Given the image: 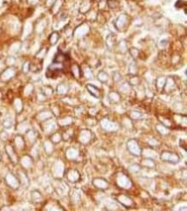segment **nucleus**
I'll return each instance as SVG.
<instances>
[{"label":"nucleus","instance_id":"obj_18","mask_svg":"<svg viewBox=\"0 0 187 211\" xmlns=\"http://www.w3.org/2000/svg\"><path fill=\"white\" fill-rule=\"evenodd\" d=\"M14 74H15L14 69H13V68H9V69L5 70V71L3 73L1 78H2V79H4V80H9V79H11V78L14 76Z\"/></svg>","mask_w":187,"mask_h":211},{"label":"nucleus","instance_id":"obj_25","mask_svg":"<svg viewBox=\"0 0 187 211\" xmlns=\"http://www.w3.org/2000/svg\"><path fill=\"white\" fill-rule=\"evenodd\" d=\"M68 91V86L66 85V84H60L57 87V92L59 94H66Z\"/></svg>","mask_w":187,"mask_h":211},{"label":"nucleus","instance_id":"obj_13","mask_svg":"<svg viewBox=\"0 0 187 211\" xmlns=\"http://www.w3.org/2000/svg\"><path fill=\"white\" fill-rule=\"evenodd\" d=\"M20 163L22 165V166L25 169L27 168H29L32 165H33V159L29 155H24L22 157L21 160H20Z\"/></svg>","mask_w":187,"mask_h":211},{"label":"nucleus","instance_id":"obj_38","mask_svg":"<svg viewBox=\"0 0 187 211\" xmlns=\"http://www.w3.org/2000/svg\"><path fill=\"white\" fill-rule=\"evenodd\" d=\"M160 120L161 121L162 124H163L164 126H166L167 128H168V127H171V126H172V122H171L170 119H168V118L162 117V118H160Z\"/></svg>","mask_w":187,"mask_h":211},{"label":"nucleus","instance_id":"obj_20","mask_svg":"<svg viewBox=\"0 0 187 211\" xmlns=\"http://www.w3.org/2000/svg\"><path fill=\"white\" fill-rule=\"evenodd\" d=\"M43 145H44V149L48 154H51L54 152V147L50 140H46Z\"/></svg>","mask_w":187,"mask_h":211},{"label":"nucleus","instance_id":"obj_45","mask_svg":"<svg viewBox=\"0 0 187 211\" xmlns=\"http://www.w3.org/2000/svg\"><path fill=\"white\" fill-rule=\"evenodd\" d=\"M0 139L2 140H6L8 139V134L6 132H4V131H2L0 133Z\"/></svg>","mask_w":187,"mask_h":211},{"label":"nucleus","instance_id":"obj_40","mask_svg":"<svg viewBox=\"0 0 187 211\" xmlns=\"http://www.w3.org/2000/svg\"><path fill=\"white\" fill-rule=\"evenodd\" d=\"M18 129L20 132H26L28 130V125L26 124V122H22L20 125H18Z\"/></svg>","mask_w":187,"mask_h":211},{"label":"nucleus","instance_id":"obj_8","mask_svg":"<svg viewBox=\"0 0 187 211\" xmlns=\"http://www.w3.org/2000/svg\"><path fill=\"white\" fill-rule=\"evenodd\" d=\"M67 180L71 183H76L80 179V174L79 172L75 170V169H71L67 173Z\"/></svg>","mask_w":187,"mask_h":211},{"label":"nucleus","instance_id":"obj_1","mask_svg":"<svg viewBox=\"0 0 187 211\" xmlns=\"http://www.w3.org/2000/svg\"><path fill=\"white\" fill-rule=\"evenodd\" d=\"M116 184L122 189H130L132 186V182L130 177L124 173H118L116 177Z\"/></svg>","mask_w":187,"mask_h":211},{"label":"nucleus","instance_id":"obj_21","mask_svg":"<svg viewBox=\"0 0 187 211\" xmlns=\"http://www.w3.org/2000/svg\"><path fill=\"white\" fill-rule=\"evenodd\" d=\"M26 136H27V139L29 140V141L31 142V143H34L36 140V134L35 133V131H33V130H27L26 131Z\"/></svg>","mask_w":187,"mask_h":211},{"label":"nucleus","instance_id":"obj_5","mask_svg":"<svg viewBox=\"0 0 187 211\" xmlns=\"http://www.w3.org/2000/svg\"><path fill=\"white\" fill-rule=\"evenodd\" d=\"M92 138V133L90 130H87V129L81 130V132L79 133V135H78V140L82 144L89 143L91 141Z\"/></svg>","mask_w":187,"mask_h":211},{"label":"nucleus","instance_id":"obj_27","mask_svg":"<svg viewBox=\"0 0 187 211\" xmlns=\"http://www.w3.org/2000/svg\"><path fill=\"white\" fill-rule=\"evenodd\" d=\"M31 198L34 202H41L42 199V196L38 191H34L31 193Z\"/></svg>","mask_w":187,"mask_h":211},{"label":"nucleus","instance_id":"obj_14","mask_svg":"<svg viewBox=\"0 0 187 211\" xmlns=\"http://www.w3.org/2000/svg\"><path fill=\"white\" fill-rule=\"evenodd\" d=\"M66 156L68 159L70 160H74L76 159L78 157V151L76 149V148H74V147H70L67 150L66 152Z\"/></svg>","mask_w":187,"mask_h":211},{"label":"nucleus","instance_id":"obj_35","mask_svg":"<svg viewBox=\"0 0 187 211\" xmlns=\"http://www.w3.org/2000/svg\"><path fill=\"white\" fill-rule=\"evenodd\" d=\"M47 208H48V209H47V210H55V208H57L59 210H62V209H60V207L56 203H55V202H52V203H48V205L47 206Z\"/></svg>","mask_w":187,"mask_h":211},{"label":"nucleus","instance_id":"obj_29","mask_svg":"<svg viewBox=\"0 0 187 211\" xmlns=\"http://www.w3.org/2000/svg\"><path fill=\"white\" fill-rule=\"evenodd\" d=\"M67 59V55L62 54V53H59L56 55V57L55 59V62H58V63H61L63 64V62H65Z\"/></svg>","mask_w":187,"mask_h":211},{"label":"nucleus","instance_id":"obj_24","mask_svg":"<svg viewBox=\"0 0 187 211\" xmlns=\"http://www.w3.org/2000/svg\"><path fill=\"white\" fill-rule=\"evenodd\" d=\"M71 199H72V202L74 203H76L78 202H79L80 200V192L77 190H74L73 191V194L71 195Z\"/></svg>","mask_w":187,"mask_h":211},{"label":"nucleus","instance_id":"obj_15","mask_svg":"<svg viewBox=\"0 0 187 211\" xmlns=\"http://www.w3.org/2000/svg\"><path fill=\"white\" fill-rule=\"evenodd\" d=\"M52 115H53V114H52L51 111L44 110V111L40 112V113L36 115V117H37V120H39V121H41V122H45V121H47V120H48V119H51Z\"/></svg>","mask_w":187,"mask_h":211},{"label":"nucleus","instance_id":"obj_17","mask_svg":"<svg viewBox=\"0 0 187 211\" xmlns=\"http://www.w3.org/2000/svg\"><path fill=\"white\" fill-rule=\"evenodd\" d=\"M14 141H15V145H16V147H17L18 149L22 150V149H23V148H24V146H25V141H24V140H23L22 136H21V135H17V136L15 137Z\"/></svg>","mask_w":187,"mask_h":211},{"label":"nucleus","instance_id":"obj_12","mask_svg":"<svg viewBox=\"0 0 187 211\" xmlns=\"http://www.w3.org/2000/svg\"><path fill=\"white\" fill-rule=\"evenodd\" d=\"M54 173L55 175L57 177H60L63 176V173H64V165L63 163L59 160L57 161L55 165V167H54Z\"/></svg>","mask_w":187,"mask_h":211},{"label":"nucleus","instance_id":"obj_46","mask_svg":"<svg viewBox=\"0 0 187 211\" xmlns=\"http://www.w3.org/2000/svg\"><path fill=\"white\" fill-rule=\"evenodd\" d=\"M107 207H108V208H111L110 210H116V208H117L116 204L115 203H113L112 201H110V202L108 203Z\"/></svg>","mask_w":187,"mask_h":211},{"label":"nucleus","instance_id":"obj_31","mask_svg":"<svg viewBox=\"0 0 187 211\" xmlns=\"http://www.w3.org/2000/svg\"><path fill=\"white\" fill-rule=\"evenodd\" d=\"M61 139H62V136L59 133H55L51 136V141L54 143H59L61 140Z\"/></svg>","mask_w":187,"mask_h":211},{"label":"nucleus","instance_id":"obj_6","mask_svg":"<svg viewBox=\"0 0 187 211\" xmlns=\"http://www.w3.org/2000/svg\"><path fill=\"white\" fill-rule=\"evenodd\" d=\"M116 199L118 203H120L123 206H124L126 208H130L134 205L133 200L130 196H128L126 195H119V196H116Z\"/></svg>","mask_w":187,"mask_h":211},{"label":"nucleus","instance_id":"obj_19","mask_svg":"<svg viewBox=\"0 0 187 211\" xmlns=\"http://www.w3.org/2000/svg\"><path fill=\"white\" fill-rule=\"evenodd\" d=\"M141 154H143L146 158L152 159H154L157 158V154H156L153 150H152V149H146V150H144L143 153H141Z\"/></svg>","mask_w":187,"mask_h":211},{"label":"nucleus","instance_id":"obj_9","mask_svg":"<svg viewBox=\"0 0 187 211\" xmlns=\"http://www.w3.org/2000/svg\"><path fill=\"white\" fill-rule=\"evenodd\" d=\"M92 184L96 188L100 190H106L109 188V183L104 178H94Z\"/></svg>","mask_w":187,"mask_h":211},{"label":"nucleus","instance_id":"obj_2","mask_svg":"<svg viewBox=\"0 0 187 211\" xmlns=\"http://www.w3.org/2000/svg\"><path fill=\"white\" fill-rule=\"evenodd\" d=\"M160 159H161L162 161L169 162V163H172V164H177L180 160L179 156L178 154L172 153V152H167V151H165L161 154Z\"/></svg>","mask_w":187,"mask_h":211},{"label":"nucleus","instance_id":"obj_33","mask_svg":"<svg viewBox=\"0 0 187 211\" xmlns=\"http://www.w3.org/2000/svg\"><path fill=\"white\" fill-rule=\"evenodd\" d=\"M58 39H59V35H58V33L54 32V33L51 34V36H50V37H49V41H50V43H51L52 45H54V44L56 43Z\"/></svg>","mask_w":187,"mask_h":211},{"label":"nucleus","instance_id":"obj_32","mask_svg":"<svg viewBox=\"0 0 187 211\" xmlns=\"http://www.w3.org/2000/svg\"><path fill=\"white\" fill-rule=\"evenodd\" d=\"M130 116L131 119H133V120H138V119H141V118L142 115H141V112L134 110V111H132V112H131Z\"/></svg>","mask_w":187,"mask_h":211},{"label":"nucleus","instance_id":"obj_44","mask_svg":"<svg viewBox=\"0 0 187 211\" xmlns=\"http://www.w3.org/2000/svg\"><path fill=\"white\" fill-rule=\"evenodd\" d=\"M46 54V49L45 48H42L41 50H40V52L36 54V57L37 58H43Z\"/></svg>","mask_w":187,"mask_h":211},{"label":"nucleus","instance_id":"obj_37","mask_svg":"<svg viewBox=\"0 0 187 211\" xmlns=\"http://www.w3.org/2000/svg\"><path fill=\"white\" fill-rule=\"evenodd\" d=\"M72 73H74V75L76 78H78L80 77V69H79V67L77 66V65H74L73 67H72Z\"/></svg>","mask_w":187,"mask_h":211},{"label":"nucleus","instance_id":"obj_30","mask_svg":"<svg viewBox=\"0 0 187 211\" xmlns=\"http://www.w3.org/2000/svg\"><path fill=\"white\" fill-rule=\"evenodd\" d=\"M14 106H15V109L17 110L18 113H20L22 110V103L20 99H16L15 100V103H14Z\"/></svg>","mask_w":187,"mask_h":211},{"label":"nucleus","instance_id":"obj_34","mask_svg":"<svg viewBox=\"0 0 187 211\" xmlns=\"http://www.w3.org/2000/svg\"><path fill=\"white\" fill-rule=\"evenodd\" d=\"M43 95L46 96H51L53 94V89L49 86H45L43 87V91H42Z\"/></svg>","mask_w":187,"mask_h":211},{"label":"nucleus","instance_id":"obj_22","mask_svg":"<svg viewBox=\"0 0 187 211\" xmlns=\"http://www.w3.org/2000/svg\"><path fill=\"white\" fill-rule=\"evenodd\" d=\"M73 122V119L72 117H65V118H62V119H60L59 120V124L60 126H69L71 125Z\"/></svg>","mask_w":187,"mask_h":211},{"label":"nucleus","instance_id":"obj_16","mask_svg":"<svg viewBox=\"0 0 187 211\" xmlns=\"http://www.w3.org/2000/svg\"><path fill=\"white\" fill-rule=\"evenodd\" d=\"M86 88L88 90V92L96 98H99L100 96H101V92H100V90L96 87L95 85H86Z\"/></svg>","mask_w":187,"mask_h":211},{"label":"nucleus","instance_id":"obj_42","mask_svg":"<svg viewBox=\"0 0 187 211\" xmlns=\"http://www.w3.org/2000/svg\"><path fill=\"white\" fill-rule=\"evenodd\" d=\"M98 78H99V80H101L102 82H104V81H106V80L108 79V75H107L106 73H104V72H102V73H100L98 74Z\"/></svg>","mask_w":187,"mask_h":211},{"label":"nucleus","instance_id":"obj_3","mask_svg":"<svg viewBox=\"0 0 187 211\" xmlns=\"http://www.w3.org/2000/svg\"><path fill=\"white\" fill-rule=\"evenodd\" d=\"M127 148L130 153L134 156H140L141 154V148L140 147L138 142L134 139H131L127 142Z\"/></svg>","mask_w":187,"mask_h":211},{"label":"nucleus","instance_id":"obj_26","mask_svg":"<svg viewBox=\"0 0 187 211\" xmlns=\"http://www.w3.org/2000/svg\"><path fill=\"white\" fill-rule=\"evenodd\" d=\"M156 130L160 133V134H168V130H167V128L166 126H164L163 124H158L156 125Z\"/></svg>","mask_w":187,"mask_h":211},{"label":"nucleus","instance_id":"obj_4","mask_svg":"<svg viewBox=\"0 0 187 211\" xmlns=\"http://www.w3.org/2000/svg\"><path fill=\"white\" fill-rule=\"evenodd\" d=\"M5 181L7 183V184L12 188V189H18L19 186H20V182H19V179L15 176L13 175L12 173H8L5 177Z\"/></svg>","mask_w":187,"mask_h":211},{"label":"nucleus","instance_id":"obj_47","mask_svg":"<svg viewBox=\"0 0 187 211\" xmlns=\"http://www.w3.org/2000/svg\"><path fill=\"white\" fill-rule=\"evenodd\" d=\"M29 69V62H26V63L23 65V72H24V73H27Z\"/></svg>","mask_w":187,"mask_h":211},{"label":"nucleus","instance_id":"obj_7","mask_svg":"<svg viewBox=\"0 0 187 211\" xmlns=\"http://www.w3.org/2000/svg\"><path fill=\"white\" fill-rule=\"evenodd\" d=\"M101 126H102V128H103L104 130L110 131V132H111V131L116 130L117 128H118V126H117L116 123H115V122H113L111 121H110V120L107 119V118L103 119V120L101 121Z\"/></svg>","mask_w":187,"mask_h":211},{"label":"nucleus","instance_id":"obj_43","mask_svg":"<svg viewBox=\"0 0 187 211\" xmlns=\"http://www.w3.org/2000/svg\"><path fill=\"white\" fill-rule=\"evenodd\" d=\"M148 144L151 147H158L160 145V142L155 139H150L148 140Z\"/></svg>","mask_w":187,"mask_h":211},{"label":"nucleus","instance_id":"obj_49","mask_svg":"<svg viewBox=\"0 0 187 211\" xmlns=\"http://www.w3.org/2000/svg\"><path fill=\"white\" fill-rule=\"evenodd\" d=\"M0 160H1V154H0Z\"/></svg>","mask_w":187,"mask_h":211},{"label":"nucleus","instance_id":"obj_28","mask_svg":"<svg viewBox=\"0 0 187 211\" xmlns=\"http://www.w3.org/2000/svg\"><path fill=\"white\" fill-rule=\"evenodd\" d=\"M19 182H21L24 185H27L29 184V178L24 173H19Z\"/></svg>","mask_w":187,"mask_h":211},{"label":"nucleus","instance_id":"obj_36","mask_svg":"<svg viewBox=\"0 0 187 211\" xmlns=\"http://www.w3.org/2000/svg\"><path fill=\"white\" fill-rule=\"evenodd\" d=\"M12 124H13L12 120H11V118H8V117H7V118H5V119H4V122H3L4 127V128H6V129H10V128H11Z\"/></svg>","mask_w":187,"mask_h":211},{"label":"nucleus","instance_id":"obj_50","mask_svg":"<svg viewBox=\"0 0 187 211\" xmlns=\"http://www.w3.org/2000/svg\"><path fill=\"white\" fill-rule=\"evenodd\" d=\"M0 128H1V122H0Z\"/></svg>","mask_w":187,"mask_h":211},{"label":"nucleus","instance_id":"obj_23","mask_svg":"<svg viewBox=\"0 0 187 211\" xmlns=\"http://www.w3.org/2000/svg\"><path fill=\"white\" fill-rule=\"evenodd\" d=\"M141 165H142L143 166H146V167H148V168H153V167H154L155 163H154L153 159L146 158V159H143V161L141 162Z\"/></svg>","mask_w":187,"mask_h":211},{"label":"nucleus","instance_id":"obj_10","mask_svg":"<svg viewBox=\"0 0 187 211\" xmlns=\"http://www.w3.org/2000/svg\"><path fill=\"white\" fill-rule=\"evenodd\" d=\"M5 151H6V154L8 155L9 159H11V161L14 164H17L18 163V156H17V154H16L13 147H11V145H7L5 147Z\"/></svg>","mask_w":187,"mask_h":211},{"label":"nucleus","instance_id":"obj_11","mask_svg":"<svg viewBox=\"0 0 187 211\" xmlns=\"http://www.w3.org/2000/svg\"><path fill=\"white\" fill-rule=\"evenodd\" d=\"M55 127H56V123L54 121L48 119L45 121V123L43 125V130L46 133H52L55 129Z\"/></svg>","mask_w":187,"mask_h":211},{"label":"nucleus","instance_id":"obj_41","mask_svg":"<svg viewBox=\"0 0 187 211\" xmlns=\"http://www.w3.org/2000/svg\"><path fill=\"white\" fill-rule=\"evenodd\" d=\"M129 170L130 171L131 173H138L140 170H141V167L138 166V165H132L130 166V168H129Z\"/></svg>","mask_w":187,"mask_h":211},{"label":"nucleus","instance_id":"obj_48","mask_svg":"<svg viewBox=\"0 0 187 211\" xmlns=\"http://www.w3.org/2000/svg\"><path fill=\"white\" fill-rule=\"evenodd\" d=\"M1 96H2V94H1V92H0V98H1Z\"/></svg>","mask_w":187,"mask_h":211},{"label":"nucleus","instance_id":"obj_39","mask_svg":"<svg viewBox=\"0 0 187 211\" xmlns=\"http://www.w3.org/2000/svg\"><path fill=\"white\" fill-rule=\"evenodd\" d=\"M119 95L116 92H111L109 96V98L111 102H117L119 100Z\"/></svg>","mask_w":187,"mask_h":211}]
</instances>
